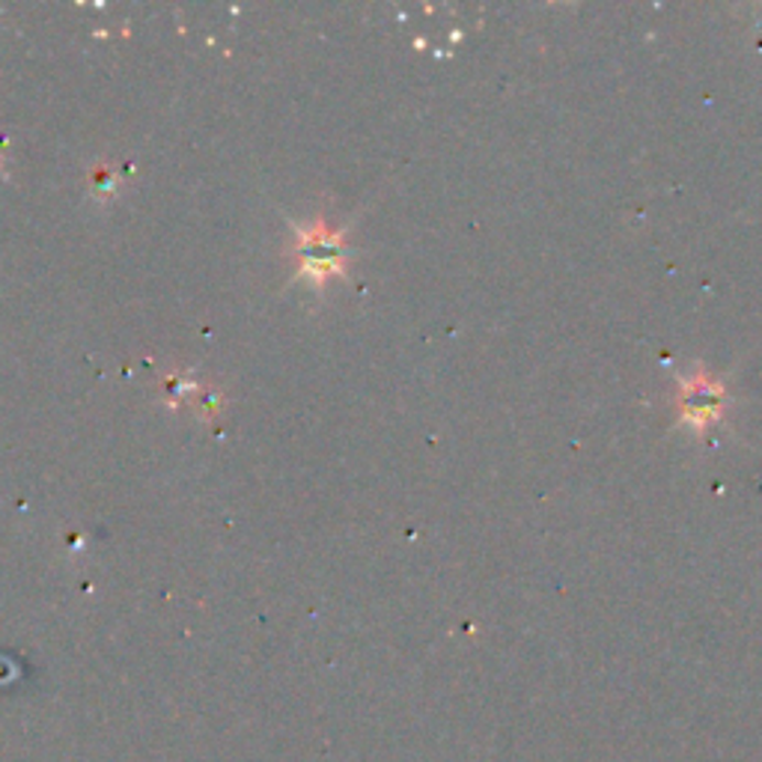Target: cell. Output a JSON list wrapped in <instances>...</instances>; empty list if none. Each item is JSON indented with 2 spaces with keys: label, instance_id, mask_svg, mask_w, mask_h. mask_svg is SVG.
I'll return each mask as SVG.
<instances>
[{
  "label": "cell",
  "instance_id": "3957f363",
  "mask_svg": "<svg viewBox=\"0 0 762 762\" xmlns=\"http://www.w3.org/2000/svg\"><path fill=\"white\" fill-rule=\"evenodd\" d=\"M87 182H90V194L96 200H111L113 194L120 190L122 171L117 164H92L90 173H87Z\"/></svg>",
  "mask_w": 762,
  "mask_h": 762
},
{
  "label": "cell",
  "instance_id": "7a4b0ae2",
  "mask_svg": "<svg viewBox=\"0 0 762 762\" xmlns=\"http://www.w3.org/2000/svg\"><path fill=\"white\" fill-rule=\"evenodd\" d=\"M723 400H727V391H723L721 381L709 379L697 372L694 379L679 381V417L692 426H709L721 417Z\"/></svg>",
  "mask_w": 762,
  "mask_h": 762
},
{
  "label": "cell",
  "instance_id": "6da1fadb",
  "mask_svg": "<svg viewBox=\"0 0 762 762\" xmlns=\"http://www.w3.org/2000/svg\"><path fill=\"white\" fill-rule=\"evenodd\" d=\"M295 260H298V274L311 277L313 283H325L331 274H340L346 269L342 232L331 230L325 221L298 227L295 230Z\"/></svg>",
  "mask_w": 762,
  "mask_h": 762
},
{
  "label": "cell",
  "instance_id": "277c9868",
  "mask_svg": "<svg viewBox=\"0 0 762 762\" xmlns=\"http://www.w3.org/2000/svg\"><path fill=\"white\" fill-rule=\"evenodd\" d=\"M3 152H7V141L0 138V164H3Z\"/></svg>",
  "mask_w": 762,
  "mask_h": 762
}]
</instances>
